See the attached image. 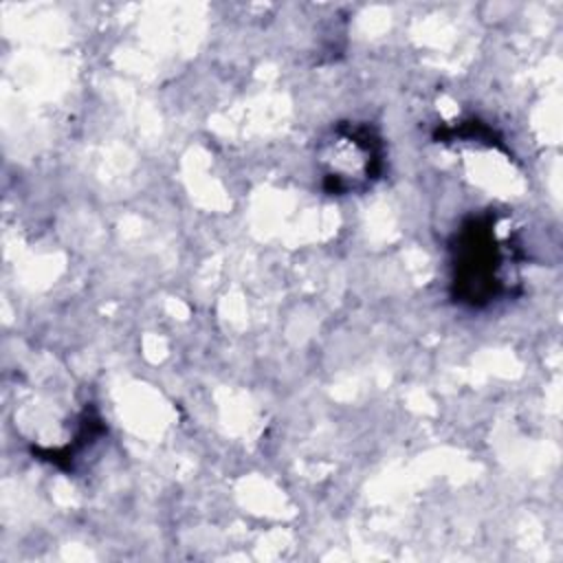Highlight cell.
<instances>
[{"instance_id":"6da1fadb","label":"cell","mask_w":563,"mask_h":563,"mask_svg":"<svg viewBox=\"0 0 563 563\" xmlns=\"http://www.w3.org/2000/svg\"><path fill=\"white\" fill-rule=\"evenodd\" d=\"M508 251L495 233L493 216L466 220L451 244L455 301L482 308L508 292L504 277Z\"/></svg>"},{"instance_id":"7a4b0ae2","label":"cell","mask_w":563,"mask_h":563,"mask_svg":"<svg viewBox=\"0 0 563 563\" xmlns=\"http://www.w3.org/2000/svg\"><path fill=\"white\" fill-rule=\"evenodd\" d=\"M323 185L330 194H350L372 185L383 167L378 134L367 125L343 123L334 128L321 154Z\"/></svg>"}]
</instances>
